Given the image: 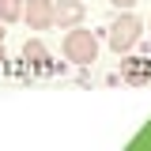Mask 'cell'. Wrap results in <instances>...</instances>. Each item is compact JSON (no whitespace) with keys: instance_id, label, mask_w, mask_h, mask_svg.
<instances>
[{"instance_id":"obj_8","label":"cell","mask_w":151,"mask_h":151,"mask_svg":"<svg viewBox=\"0 0 151 151\" xmlns=\"http://www.w3.org/2000/svg\"><path fill=\"white\" fill-rule=\"evenodd\" d=\"M113 8H132V4H136V0H110Z\"/></svg>"},{"instance_id":"obj_1","label":"cell","mask_w":151,"mask_h":151,"mask_svg":"<svg viewBox=\"0 0 151 151\" xmlns=\"http://www.w3.org/2000/svg\"><path fill=\"white\" fill-rule=\"evenodd\" d=\"M140 34H144V23L136 15H121V19H113V27H110V45L117 53H129L140 42Z\"/></svg>"},{"instance_id":"obj_2","label":"cell","mask_w":151,"mask_h":151,"mask_svg":"<svg viewBox=\"0 0 151 151\" xmlns=\"http://www.w3.org/2000/svg\"><path fill=\"white\" fill-rule=\"evenodd\" d=\"M94 53H98V42L91 30H68L64 34V57L72 64H87V60H94Z\"/></svg>"},{"instance_id":"obj_9","label":"cell","mask_w":151,"mask_h":151,"mask_svg":"<svg viewBox=\"0 0 151 151\" xmlns=\"http://www.w3.org/2000/svg\"><path fill=\"white\" fill-rule=\"evenodd\" d=\"M0 42H4V30H0Z\"/></svg>"},{"instance_id":"obj_4","label":"cell","mask_w":151,"mask_h":151,"mask_svg":"<svg viewBox=\"0 0 151 151\" xmlns=\"http://www.w3.org/2000/svg\"><path fill=\"white\" fill-rule=\"evenodd\" d=\"M79 19H83V0H60L53 8V23H60V27H72Z\"/></svg>"},{"instance_id":"obj_5","label":"cell","mask_w":151,"mask_h":151,"mask_svg":"<svg viewBox=\"0 0 151 151\" xmlns=\"http://www.w3.org/2000/svg\"><path fill=\"white\" fill-rule=\"evenodd\" d=\"M19 15H23V4L19 0H0V19L4 23H15Z\"/></svg>"},{"instance_id":"obj_3","label":"cell","mask_w":151,"mask_h":151,"mask_svg":"<svg viewBox=\"0 0 151 151\" xmlns=\"http://www.w3.org/2000/svg\"><path fill=\"white\" fill-rule=\"evenodd\" d=\"M27 23L34 30H49L53 27V4L49 0H30L27 4Z\"/></svg>"},{"instance_id":"obj_7","label":"cell","mask_w":151,"mask_h":151,"mask_svg":"<svg viewBox=\"0 0 151 151\" xmlns=\"http://www.w3.org/2000/svg\"><path fill=\"white\" fill-rule=\"evenodd\" d=\"M144 72H147V68H144V64L136 60V64H132V68H129V79H132V83H140V79H144Z\"/></svg>"},{"instance_id":"obj_6","label":"cell","mask_w":151,"mask_h":151,"mask_svg":"<svg viewBox=\"0 0 151 151\" xmlns=\"http://www.w3.org/2000/svg\"><path fill=\"white\" fill-rule=\"evenodd\" d=\"M23 57H27V60H30V57H34V60H49V53H45L42 42H27V45H23Z\"/></svg>"}]
</instances>
